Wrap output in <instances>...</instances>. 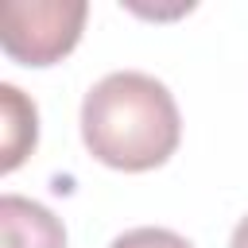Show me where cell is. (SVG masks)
<instances>
[{
    "label": "cell",
    "instance_id": "cell-6",
    "mask_svg": "<svg viewBox=\"0 0 248 248\" xmlns=\"http://www.w3.org/2000/svg\"><path fill=\"white\" fill-rule=\"evenodd\" d=\"M229 248H248V217H240V225L232 229V240H229Z\"/></svg>",
    "mask_w": 248,
    "mask_h": 248
},
{
    "label": "cell",
    "instance_id": "cell-3",
    "mask_svg": "<svg viewBox=\"0 0 248 248\" xmlns=\"http://www.w3.org/2000/svg\"><path fill=\"white\" fill-rule=\"evenodd\" d=\"M0 236L4 248H66L62 221L46 205L19 194L0 198Z\"/></svg>",
    "mask_w": 248,
    "mask_h": 248
},
{
    "label": "cell",
    "instance_id": "cell-2",
    "mask_svg": "<svg viewBox=\"0 0 248 248\" xmlns=\"http://www.w3.org/2000/svg\"><path fill=\"white\" fill-rule=\"evenodd\" d=\"M85 16V0H8L0 8V46L23 66H50L78 46Z\"/></svg>",
    "mask_w": 248,
    "mask_h": 248
},
{
    "label": "cell",
    "instance_id": "cell-5",
    "mask_svg": "<svg viewBox=\"0 0 248 248\" xmlns=\"http://www.w3.org/2000/svg\"><path fill=\"white\" fill-rule=\"evenodd\" d=\"M108 248H194L186 236L170 232V229H155V225H143V229H128L124 236H116Z\"/></svg>",
    "mask_w": 248,
    "mask_h": 248
},
{
    "label": "cell",
    "instance_id": "cell-4",
    "mask_svg": "<svg viewBox=\"0 0 248 248\" xmlns=\"http://www.w3.org/2000/svg\"><path fill=\"white\" fill-rule=\"evenodd\" d=\"M0 120H4V159H0V170H16L27 151L35 147L39 140V112H35V101H27L16 85H0Z\"/></svg>",
    "mask_w": 248,
    "mask_h": 248
},
{
    "label": "cell",
    "instance_id": "cell-1",
    "mask_svg": "<svg viewBox=\"0 0 248 248\" xmlns=\"http://www.w3.org/2000/svg\"><path fill=\"white\" fill-rule=\"evenodd\" d=\"M182 120L170 89L140 70L105 74L81 101V140L116 170H151L178 147Z\"/></svg>",
    "mask_w": 248,
    "mask_h": 248
}]
</instances>
